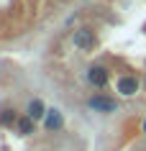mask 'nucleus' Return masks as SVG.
Listing matches in <instances>:
<instances>
[{
    "label": "nucleus",
    "mask_w": 146,
    "mask_h": 151,
    "mask_svg": "<svg viewBox=\"0 0 146 151\" xmlns=\"http://www.w3.org/2000/svg\"><path fill=\"white\" fill-rule=\"evenodd\" d=\"M87 108L95 113H103V115H110V113H118V100L105 92H95V95H90Z\"/></svg>",
    "instance_id": "1"
},
{
    "label": "nucleus",
    "mask_w": 146,
    "mask_h": 151,
    "mask_svg": "<svg viewBox=\"0 0 146 151\" xmlns=\"http://www.w3.org/2000/svg\"><path fill=\"white\" fill-rule=\"evenodd\" d=\"M115 92L121 97H136L141 92V80L136 74H121L115 80Z\"/></svg>",
    "instance_id": "2"
},
{
    "label": "nucleus",
    "mask_w": 146,
    "mask_h": 151,
    "mask_svg": "<svg viewBox=\"0 0 146 151\" xmlns=\"http://www.w3.org/2000/svg\"><path fill=\"white\" fill-rule=\"evenodd\" d=\"M87 82L95 90H105L108 82H110V69L103 67V64H92V67L87 69Z\"/></svg>",
    "instance_id": "3"
},
{
    "label": "nucleus",
    "mask_w": 146,
    "mask_h": 151,
    "mask_svg": "<svg viewBox=\"0 0 146 151\" xmlns=\"http://www.w3.org/2000/svg\"><path fill=\"white\" fill-rule=\"evenodd\" d=\"M72 44L80 51H92V49L97 46V36L92 28H80V31H74L72 33Z\"/></svg>",
    "instance_id": "4"
},
{
    "label": "nucleus",
    "mask_w": 146,
    "mask_h": 151,
    "mask_svg": "<svg viewBox=\"0 0 146 151\" xmlns=\"http://www.w3.org/2000/svg\"><path fill=\"white\" fill-rule=\"evenodd\" d=\"M44 128H46L49 133H57V131H62V128H64V115H62V110H57V108H49V110H46V118H44Z\"/></svg>",
    "instance_id": "5"
},
{
    "label": "nucleus",
    "mask_w": 146,
    "mask_h": 151,
    "mask_svg": "<svg viewBox=\"0 0 146 151\" xmlns=\"http://www.w3.org/2000/svg\"><path fill=\"white\" fill-rule=\"evenodd\" d=\"M46 110H49V108L41 103V97H33L31 103H28V108H26V115H28V118H33L36 123H39V120L46 118Z\"/></svg>",
    "instance_id": "6"
},
{
    "label": "nucleus",
    "mask_w": 146,
    "mask_h": 151,
    "mask_svg": "<svg viewBox=\"0 0 146 151\" xmlns=\"http://www.w3.org/2000/svg\"><path fill=\"white\" fill-rule=\"evenodd\" d=\"M16 131H18L21 136H31V133H36V120L28 118V115H21V118H18V123H16Z\"/></svg>",
    "instance_id": "7"
},
{
    "label": "nucleus",
    "mask_w": 146,
    "mask_h": 151,
    "mask_svg": "<svg viewBox=\"0 0 146 151\" xmlns=\"http://www.w3.org/2000/svg\"><path fill=\"white\" fill-rule=\"evenodd\" d=\"M18 123V113L13 108H5V110H0V126H16Z\"/></svg>",
    "instance_id": "8"
},
{
    "label": "nucleus",
    "mask_w": 146,
    "mask_h": 151,
    "mask_svg": "<svg viewBox=\"0 0 146 151\" xmlns=\"http://www.w3.org/2000/svg\"><path fill=\"white\" fill-rule=\"evenodd\" d=\"M141 131H144V133H146V120H144V126H141Z\"/></svg>",
    "instance_id": "9"
},
{
    "label": "nucleus",
    "mask_w": 146,
    "mask_h": 151,
    "mask_svg": "<svg viewBox=\"0 0 146 151\" xmlns=\"http://www.w3.org/2000/svg\"><path fill=\"white\" fill-rule=\"evenodd\" d=\"M144 87H146V77H144Z\"/></svg>",
    "instance_id": "10"
}]
</instances>
